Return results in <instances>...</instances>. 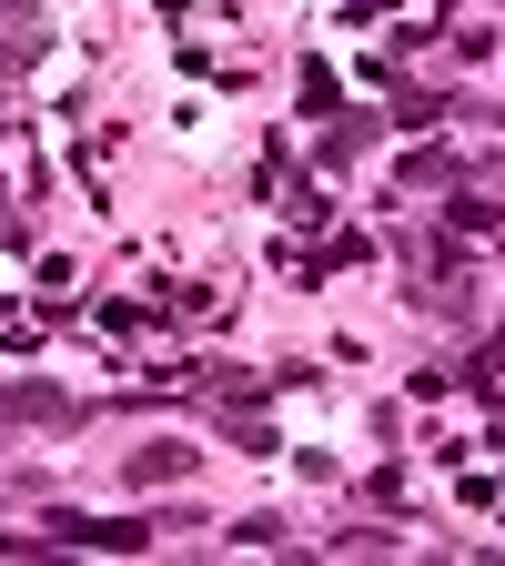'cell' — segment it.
Instances as JSON below:
<instances>
[{"label":"cell","mask_w":505,"mask_h":566,"mask_svg":"<svg viewBox=\"0 0 505 566\" xmlns=\"http://www.w3.org/2000/svg\"><path fill=\"white\" fill-rule=\"evenodd\" d=\"M0 424H71L61 385H0Z\"/></svg>","instance_id":"cell-1"},{"label":"cell","mask_w":505,"mask_h":566,"mask_svg":"<svg viewBox=\"0 0 505 566\" xmlns=\"http://www.w3.org/2000/svg\"><path fill=\"white\" fill-rule=\"evenodd\" d=\"M122 475H131V485H172V475H192V446H141Z\"/></svg>","instance_id":"cell-2"}]
</instances>
